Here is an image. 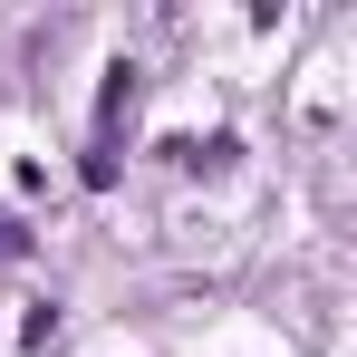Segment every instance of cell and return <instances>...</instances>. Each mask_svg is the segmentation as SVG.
<instances>
[{
	"label": "cell",
	"instance_id": "cell-1",
	"mask_svg": "<svg viewBox=\"0 0 357 357\" xmlns=\"http://www.w3.org/2000/svg\"><path fill=\"white\" fill-rule=\"evenodd\" d=\"M20 251H29V232H20V222L0 213V261H20Z\"/></svg>",
	"mask_w": 357,
	"mask_h": 357
}]
</instances>
